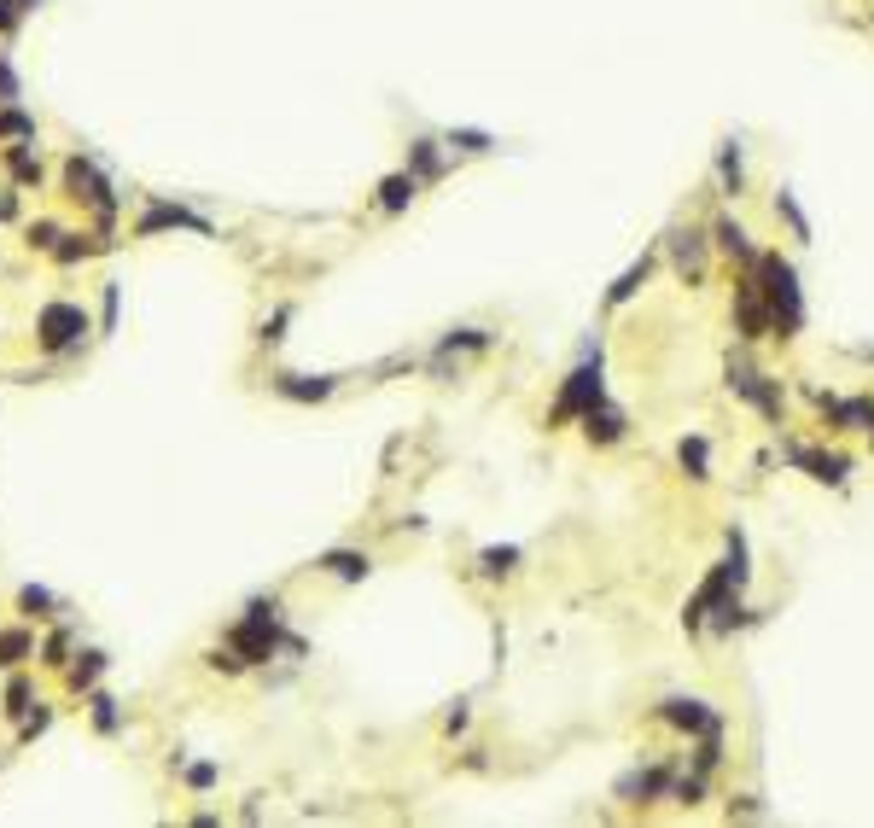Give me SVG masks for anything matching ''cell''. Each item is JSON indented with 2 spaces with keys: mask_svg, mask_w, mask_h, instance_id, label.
Returning a JSON list of instances; mask_svg holds the SVG:
<instances>
[{
  "mask_svg": "<svg viewBox=\"0 0 874 828\" xmlns=\"http://www.w3.org/2000/svg\"><path fill=\"white\" fill-rule=\"evenodd\" d=\"M210 782H216V764H193L187 770V788H210Z\"/></svg>",
  "mask_w": 874,
  "mask_h": 828,
  "instance_id": "d6a6232c",
  "label": "cell"
},
{
  "mask_svg": "<svg viewBox=\"0 0 874 828\" xmlns=\"http://www.w3.org/2000/svg\"><path fill=\"white\" fill-rule=\"evenodd\" d=\"M100 671H105V654H82V665H70V683H76V689H88Z\"/></svg>",
  "mask_w": 874,
  "mask_h": 828,
  "instance_id": "484cf974",
  "label": "cell"
},
{
  "mask_svg": "<svg viewBox=\"0 0 874 828\" xmlns=\"http://www.w3.org/2000/svg\"><path fill=\"white\" fill-rule=\"evenodd\" d=\"M65 181H70V193H76V199H88V205H100V210H111V205H117V199H111V187H105V175L94 170L88 158H70Z\"/></svg>",
  "mask_w": 874,
  "mask_h": 828,
  "instance_id": "ba28073f",
  "label": "cell"
},
{
  "mask_svg": "<svg viewBox=\"0 0 874 828\" xmlns=\"http://www.w3.org/2000/svg\"><path fill=\"white\" fill-rule=\"evenodd\" d=\"M711 234H717V245H723V251H729V257H740V263H746V269H758V251H752V245H746V228H740L735 216H717V228H711Z\"/></svg>",
  "mask_w": 874,
  "mask_h": 828,
  "instance_id": "4fadbf2b",
  "label": "cell"
},
{
  "mask_svg": "<svg viewBox=\"0 0 874 828\" xmlns=\"http://www.w3.org/2000/svg\"><path fill=\"white\" fill-rule=\"evenodd\" d=\"M414 193H420V175L414 170H403V175H385V187H379V210H408L414 205Z\"/></svg>",
  "mask_w": 874,
  "mask_h": 828,
  "instance_id": "7c38bea8",
  "label": "cell"
},
{
  "mask_svg": "<svg viewBox=\"0 0 874 828\" xmlns=\"http://www.w3.org/2000/svg\"><path fill=\"white\" fill-rule=\"evenodd\" d=\"M775 216H787V228H793L799 240H810V222H805V210H799L793 193H775Z\"/></svg>",
  "mask_w": 874,
  "mask_h": 828,
  "instance_id": "7402d4cb",
  "label": "cell"
},
{
  "mask_svg": "<svg viewBox=\"0 0 874 828\" xmlns=\"http://www.w3.org/2000/svg\"><path fill=\"white\" fill-rule=\"evenodd\" d=\"M286 321H292V310H274V321H269V327H263V339H269V345H274V339H280V327H286Z\"/></svg>",
  "mask_w": 874,
  "mask_h": 828,
  "instance_id": "e575fe53",
  "label": "cell"
},
{
  "mask_svg": "<svg viewBox=\"0 0 874 828\" xmlns=\"http://www.w3.org/2000/svg\"><path fill=\"white\" fill-rule=\"evenodd\" d=\"M793 461H799L816 484H845V473H851V461H845V455H828V449H793Z\"/></svg>",
  "mask_w": 874,
  "mask_h": 828,
  "instance_id": "9c48e42d",
  "label": "cell"
},
{
  "mask_svg": "<svg viewBox=\"0 0 874 828\" xmlns=\"http://www.w3.org/2000/svg\"><path fill=\"white\" fill-rule=\"evenodd\" d=\"M583 432H589V444H618V438H624V414L595 403V409L583 414Z\"/></svg>",
  "mask_w": 874,
  "mask_h": 828,
  "instance_id": "8fae6325",
  "label": "cell"
},
{
  "mask_svg": "<svg viewBox=\"0 0 874 828\" xmlns=\"http://www.w3.org/2000/svg\"><path fill=\"white\" fill-rule=\"evenodd\" d=\"M647 275H653V257H641V263H630V269L618 275V286L606 292V304H612V310H618V304H630V298H636L641 286H647Z\"/></svg>",
  "mask_w": 874,
  "mask_h": 828,
  "instance_id": "2e32d148",
  "label": "cell"
},
{
  "mask_svg": "<svg viewBox=\"0 0 874 828\" xmlns=\"http://www.w3.org/2000/svg\"><path fill=\"white\" fill-rule=\"evenodd\" d=\"M513 560H519V549H484V554H478V566H484L490 578H502V572H513Z\"/></svg>",
  "mask_w": 874,
  "mask_h": 828,
  "instance_id": "603a6c76",
  "label": "cell"
},
{
  "mask_svg": "<svg viewBox=\"0 0 874 828\" xmlns=\"http://www.w3.org/2000/svg\"><path fill=\"white\" fill-rule=\"evenodd\" d=\"M810 397H816V409L828 414L840 432H874V403H869V397H845V403H840V397H828V391H810Z\"/></svg>",
  "mask_w": 874,
  "mask_h": 828,
  "instance_id": "277c9868",
  "label": "cell"
},
{
  "mask_svg": "<svg viewBox=\"0 0 874 828\" xmlns=\"http://www.w3.org/2000/svg\"><path fill=\"white\" fill-rule=\"evenodd\" d=\"M659 788H665V770H641V776H624V782H618V794H624V799H647V794H659Z\"/></svg>",
  "mask_w": 874,
  "mask_h": 828,
  "instance_id": "44dd1931",
  "label": "cell"
},
{
  "mask_svg": "<svg viewBox=\"0 0 874 828\" xmlns=\"http://www.w3.org/2000/svg\"><path fill=\"white\" fill-rule=\"evenodd\" d=\"M659 712H665L676 729H688V735H717V729H723V718L706 712V700H682V694H676V700H665Z\"/></svg>",
  "mask_w": 874,
  "mask_h": 828,
  "instance_id": "52a82bcc",
  "label": "cell"
},
{
  "mask_svg": "<svg viewBox=\"0 0 874 828\" xmlns=\"http://www.w3.org/2000/svg\"><path fill=\"white\" fill-rule=\"evenodd\" d=\"M152 228H199V234H210L193 210H181V205H158V210H146L140 216V234H152Z\"/></svg>",
  "mask_w": 874,
  "mask_h": 828,
  "instance_id": "9a60e30c",
  "label": "cell"
},
{
  "mask_svg": "<svg viewBox=\"0 0 874 828\" xmlns=\"http://www.w3.org/2000/svg\"><path fill=\"white\" fill-rule=\"evenodd\" d=\"M729 385H735L740 397H752V403L770 414V420H781V385H770L764 374H752L746 362H735V368H729Z\"/></svg>",
  "mask_w": 874,
  "mask_h": 828,
  "instance_id": "5b68a950",
  "label": "cell"
},
{
  "mask_svg": "<svg viewBox=\"0 0 874 828\" xmlns=\"http://www.w3.org/2000/svg\"><path fill=\"white\" fill-rule=\"evenodd\" d=\"M18 607H24V613H41V607H53V595H47V589H24Z\"/></svg>",
  "mask_w": 874,
  "mask_h": 828,
  "instance_id": "1f68e13d",
  "label": "cell"
},
{
  "mask_svg": "<svg viewBox=\"0 0 874 828\" xmlns=\"http://www.w3.org/2000/svg\"><path fill=\"white\" fill-rule=\"evenodd\" d=\"M12 175L18 181H41V164H35L30 152H12Z\"/></svg>",
  "mask_w": 874,
  "mask_h": 828,
  "instance_id": "4dcf8cb0",
  "label": "cell"
},
{
  "mask_svg": "<svg viewBox=\"0 0 874 828\" xmlns=\"http://www.w3.org/2000/svg\"><path fill=\"white\" fill-rule=\"evenodd\" d=\"M280 397H292V403H321V397H333V380H303V374H280L274 380Z\"/></svg>",
  "mask_w": 874,
  "mask_h": 828,
  "instance_id": "5bb4252c",
  "label": "cell"
},
{
  "mask_svg": "<svg viewBox=\"0 0 874 828\" xmlns=\"http://www.w3.org/2000/svg\"><path fill=\"white\" fill-rule=\"evenodd\" d=\"M408 170L420 175V181H432L443 170V152H437V140H414V152H408Z\"/></svg>",
  "mask_w": 874,
  "mask_h": 828,
  "instance_id": "ffe728a7",
  "label": "cell"
},
{
  "mask_svg": "<svg viewBox=\"0 0 874 828\" xmlns=\"http://www.w3.org/2000/svg\"><path fill=\"white\" fill-rule=\"evenodd\" d=\"M94 724L117 729V700H111V694H94Z\"/></svg>",
  "mask_w": 874,
  "mask_h": 828,
  "instance_id": "f1b7e54d",
  "label": "cell"
},
{
  "mask_svg": "<svg viewBox=\"0 0 874 828\" xmlns=\"http://www.w3.org/2000/svg\"><path fill=\"white\" fill-rule=\"evenodd\" d=\"M18 100V70H12V59L0 53V105H12Z\"/></svg>",
  "mask_w": 874,
  "mask_h": 828,
  "instance_id": "83f0119b",
  "label": "cell"
},
{
  "mask_svg": "<svg viewBox=\"0 0 874 828\" xmlns=\"http://www.w3.org/2000/svg\"><path fill=\"white\" fill-rule=\"evenodd\" d=\"M682 467H688V479H711V444L706 438H682Z\"/></svg>",
  "mask_w": 874,
  "mask_h": 828,
  "instance_id": "d6986e66",
  "label": "cell"
},
{
  "mask_svg": "<svg viewBox=\"0 0 874 828\" xmlns=\"http://www.w3.org/2000/svg\"><path fill=\"white\" fill-rule=\"evenodd\" d=\"M0 135H24V140H35V123H30V117H18V111H6V117H0Z\"/></svg>",
  "mask_w": 874,
  "mask_h": 828,
  "instance_id": "f546056e",
  "label": "cell"
},
{
  "mask_svg": "<svg viewBox=\"0 0 874 828\" xmlns=\"http://www.w3.org/2000/svg\"><path fill=\"white\" fill-rule=\"evenodd\" d=\"M758 275H764V304H770V333L781 339H793L799 327H805V298H799V275H793V263H781V257H758Z\"/></svg>",
  "mask_w": 874,
  "mask_h": 828,
  "instance_id": "6da1fadb",
  "label": "cell"
},
{
  "mask_svg": "<svg viewBox=\"0 0 874 828\" xmlns=\"http://www.w3.org/2000/svg\"><path fill=\"white\" fill-rule=\"evenodd\" d=\"M449 146H461V152H490L496 140L484 135V129H449Z\"/></svg>",
  "mask_w": 874,
  "mask_h": 828,
  "instance_id": "cb8c5ba5",
  "label": "cell"
},
{
  "mask_svg": "<svg viewBox=\"0 0 874 828\" xmlns=\"http://www.w3.org/2000/svg\"><path fill=\"white\" fill-rule=\"evenodd\" d=\"M595 403H606V385H601V356L595 362H583L566 391H560V403H554V420H572V414H589Z\"/></svg>",
  "mask_w": 874,
  "mask_h": 828,
  "instance_id": "3957f363",
  "label": "cell"
},
{
  "mask_svg": "<svg viewBox=\"0 0 874 828\" xmlns=\"http://www.w3.org/2000/svg\"><path fill=\"white\" fill-rule=\"evenodd\" d=\"M321 566H327L333 578H344V584H356V578H368V572H373V560H368V554H350V549L321 554Z\"/></svg>",
  "mask_w": 874,
  "mask_h": 828,
  "instance_id": "e0dca14e",
  "label": "cell"
},
{
  "mask_svg": "<svg viewBox=\"0 0 874 828\" xmlns=\"http://www.w3.org/2000/svg\"><path fill=\"white\" fill-rule=\"evenodd\" d=\"M18 12H24V0H0V30H12V24H18Z\"/></svg>",
  "mask_w": 874,
  "mask_h": 828,
  "instance_id": "836d02e7",
  "label": "cell"
},
{
  "mask_svg": "<svg viewBox=\"0 0 874 828\" xmlns=\"http://www.w3.org/2000/svg\"><path fill=\"white\" fill-rule=\"evenodd\" d=\"M30 654V636H0V665H18Z\"/></svg>",
  "mask_w": 874,
  "mask_h": 828,
  "instance_id": "4316f807",
  "label": "cell"
},
{
  "mask_svg": "<svg viewBox=\"0 0 874 828\" xmlns=\"http://www.w3.org/2000/svg\"><path fill=\"white\" fill-rule=\"evenodd\" d=\"M6 700H12L6 712H24V700H30V683H12V694H6Z\"/></svg>",
  "mask_w": 874,
  "mask_h": 828,
  "instance_id": "d590c367",
  "label": "cell"
},
{
  "mask_svg": "<svg viewBox=\"0 0 874 828\" xmlns=\"http://www.w3.org/2000/svg\"><path fill=\"white\" fill-rule=\"evenodd\" d=\"M443 350H490V333H478V327H461V333H449Z\"/></svg>",
  "mask_w": 874,
  "mask_h": 828,
  "instance_id": "d4e9b609",
  "label": "cell"
},
{
  "mask_svg": "<svg viewBox=\"0 0 874 828\" xmlns=\"http://www.w3.org/2000/svg\"><path fill=\"white\" fill-rule=\"evenodd\" d=\"M717 175H723V193H740V187H746V170H740V140H723V152H717Z\"/></svg>",
  "mask_w": 874,
  "mask_h": 828,
  "instance_id": "ac0fdd59",
  "label": "cell"
},
{
  "mask_svg": "<svg viewBox=\"0 0 874 828\" xmlns=\"http://www.w3.org/2000/svg\"><path fill=\"white\" fill-rule=\"evenodd\" d=\"M82 333H88V310H82V304H47V310L35 315V339H41L47 350L82 345Z\"/></svg>",
  "mask_w": 874,
  "mask_h": 828,
  "instance_id": "7a4b0ae2",
  "label": "cell"
},
{
  "mask_svg": "<svg viewBox=\"0 0 874 828\" xmlns=\"http://www.w3.org/2000/svg\"><path fill=\"white\" fill-rule=\"evenodd\" d=\"M35 6H41V0H24V12H35Z\"/></svg>",
  "mask_w": 874,
  "mask_h": 828,
  "instance_id": "8d00e7d4",
  "label": "cell"
},
{
  "mask_svg": "<svg viewBox=\"0 0 874 828\" xmlns=\"http://www.w3.org/2000/svg\"><path fill=\"white\" fill-rule=\"evenodd\" d=\"M671 251H676V275L682 280H700L706 275V234H671Z\"/></svg>",
  "mask_w": 874,
  "mask_h": 828,
  "instance_id": "30bf717a",
  "label": "cell"
},
{
  "mask_svg": "<svg viewBox=\"0 0 874 828\" xmlns=\"http://www.w3.org/2000/svg\"><path fill=\"white\" fill-rule=\"evenodd\" d=\"M729 584H735V566L723 560V566L711 572L706 584H700V595L688 601V613H682V619H688V630H700V624H706V613H711V607H717V601H723V595H729ZM735 589H740V584H735Z\"/></svg>",
  "mask_w": 874,
  "mask_h": 828,
  "instance_id": "8992f818",
  "label": "cell"
}]
</instances>
